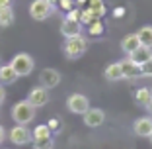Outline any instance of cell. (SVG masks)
<instances>
[{
    "label": "cell",
    "instance_id": "26",
    "mask_svg": "<svg viewBox=\"0 0 152 149\" xmlns=\"http://www.w3.org/2000/svg\"><path fill=\"white\" fill-rule=\"evenodd\" d=\"M47 126H49L51 131H57V130H61V120L58 118H51L49 122H47Z\"/></svg>",
    "mask_w": 152,
    "mask_h": 149
},
{
    "label": "cell",
    "instance_id": "23",
    "mask_svg": "<svg viewBox=\"0 0 152 149\" xmlns=\"http://www.w3.org/2000/svg\"><path fill=\"white\" fill-rule=\"evenodd\" d=\"M88 32H90V36H102V33H103V24H102V20L96 18L92 24H88Z\"/></svg>",
    "mask_w": 152,
    "mask_h": 149
},
{
    "label": "cell",
    "instance_id": "15",
    "mask_svg": "<svg viewBox=\"0 0 152 149\" xmlns=\"http://www.w3.org/2000/svg\"><path fill=\"white\" fill-rule=\"evenodd\" d=\"M139 45H140V41H139V36H137V33H129V36H125L123 41H121V49L127 55H131Z\"/></svg>",
    "mask_w": 152,
    "mask_h": 149
},
{
    "label": "cell",
    "instance_id": "33",
    "mask_svg": "<svg viewBox=\"0 0 152 149\" xmlns=\"http://www.w3.org/2000/svg\"><path fill=\"white\" fill-rule=\"evenodd\" d=\"M150 141H152V133H150Z\"/></svg>",
    "mask_w": 152,
    "mask_h": 149
},
{
    "label": "cell",
    "instance_id": "30",
    "mask_svg": "<svg viewBox=\"0 0 152 149\" xmlns=\"http://www.w3.org/2000/svg\"><path fill=\"white\" fill-rule=\"evenodd\" d=\"M4 137H6V131H4V128L0 126V145H2V141H4Z\"/></svg>",
    "mask_w": 152,
    "mask_h": 149
},
{
    "label": "cell",
    "instance_id": "11",
    "mask_svg": "<svg viewBox=\"0 0 152 149\" xmlns=\"http://www.w3.org/2000/svg\"><path fill=\"white\" fill-rule=\"evenodd\" d=\"M133 131L139 137H150V133H152V116H142V118H139V120H134Z\"/></svg>",
    "mask_w": 152,
    "mask_h": 149
},
{
    "label": "cell",
    "instance_id": "31",
    "mask_svg": "<svg viewBox=\"0 0 152 149\" xmlns=\"http://www.w3.org/2000/svg\"><path fill=\"white\" fill-rule=\"evenodd\" d=\"M47 2H49V4L53 6V8H57V6H58V2H61V0H47Z\"/></svg>",
    "mask_w": 152,
    "mask_h": 149
},
{
    "label": "cell",
    "instance_id": "34",
    "mask_svg": "<svg viewBox=\"0 0 152 149\" xmlns=\"http://www.w3.org/2000/svg\"><path fill=\"white\" fill-rule=\"evenodd\" d=\"M0 67H2V63H0Z\"/></svg>",
    "mask_w": 152,
    "mask_h": 149
},
{
    "label": "cell",
    "instance_id": "10",
    "mask_svg": "<svg viewBox=\"0 0 152 149\" xmlns=\"http://www.w3.org/2000/svg\"><path fill=\"white\" fill-rule=\"evenodd\" d=\"M121 65V71H123V79H129V81H134V79L140 77V65L134 63L131 57L123 59V61H119Z\"/></svg>",
    "mask_w": 152,
    "mask_h": 149
},
{
    "label": "cell",
    "instance_id": "27",
    "mask_svg": "<svg viewBox=\"0 0 152 149\" xmlns=\"http://www.w3.org/2000/svg\"><path fill=\"white\" fill-rule=\"evenodd\" d=\"M123 14H125V8H121V6H119V8H115V10H113V16H115V18H121Z\"/></svg>",
    "mask_w": 152,
    "mask_h": 149
},
{
    "label": "cell",
    "instance_id": "28",
    "mask_svg": "<svg viewBox=\"0 0 152 149\" xmlns=\"http://www.w3.org/2000/svg\"><path fill=\"white\" fill-rule=\"evenodd\" d=\"M4 98H6V90H4V85H0V104L4 102Z\"/></svg>",
    "mask_w": 152,
    "mask_h": 149
},
{
    "label": "cell",
    "instance_id": "18",
    "mask_svg": "<svg viewBox=\"0 0 152 149\" xmlns=\"http://www.w3.org/2000/svg\"><path fill=\"white\" fill-rule=\"evenodd\" d=\"M150 98H152V90H150V88H146V86L134 90V100H137V104H140V106H144V108L148 106Z\"/></svg>",
    "mask_w": 152,
    "mask_h": 149
},
{
    "label": "cell",
    "instance_id": "24",
    "mask_svg": "<svg viewBox=\"0 0 152 149\" xmlns=\"http://www.w3.org/2000/svg\"><path fill=\"white\" fill-rule=\"evenodd\" d=\"M96 20V16L92 14V10L90 8H86V10H82L80 12V24L82 26H88V24H92Z\"/></svg>",
    "mask_w": 152,
    "mask_h": 149
},
{
    "label": "cell",
    "instance_id": "5",
    "mask_svg": "<svg viewBox=\"0 0 152 149\" xmlns=\"http://www.w3.org/2000/svg\"><path fill=\"white\" fill-rule=\"evenodd\" d=\"M8 137H10V141H12L14 145H26V143H29V141L33 139L31 131L27 130V126H23V124H16V126L8 131Z\"/></svg>",
    "mask_w": 152,
    "mask_h": 149
},
{
    "label": "cell",
    "instance_id": "2",
    "mask_svg": "<svg viewBox=\"0 0 152 149\" xmlns=\"http://www.w3.org/2000/svg\"><path fill=\"white\" fill-rule=\"evenodd\" d=\"M35 106L33 104H29V100H20V102H16L12 106V118L16 124H23V126H27L29 122H33L35 120Z\"/></svg>",
    "mask_w": 152,
    "mask_h": 149
},
{
    "label": "cell",
    "instance_id": "3",
    "mask_svg": "<svg viewBox=\"0 0 152 149\" xmlns=\"http://www.w3.org/2000/svg\"><path fill=\"white\" fill-rule=\"evenodd\" d=\"M10 63H12V67L16 69L18 77H29L31 71H33V67H35L33 57L29 53H18V55H14V59L10 61Z\"/></svg>",
    "mask_w": 152,
    "mask_h": 149
},
{
    "label": "cell",
    "instance_id": "25",
    "mask_svg": "<svg viewBox=\"0 0 152 149\" xmlns=\"http://www.w3.org/2000/svg\"><path fill=\"white\" fill-rule=\"evenodd\" d=\"M140 77H152V57L140 63Z\"/></svg>",
    "mask_w": 152,
    "mask_h": 149
},
{
    "label": "cell",
    "instance_id": "6",
    "mask_svg": "<svg viewBox=\"0 0 152 149\" xmlns=\"http://www.w3.org/2000/svg\"><path fill=\"white\" fill-rule=\"evenodd\" d=\"M66 108L70 110L72 114H84L86 110L90 108V100L86 98L84 94H78V92H74V94H70L66 98Z\"/></svg>",
    "mask_w": 152,
    "mask_h": 149
},
{
    "label": "cell",
    "instance_id": "29",
    "mask_svg": "<svg viewBox=\"0 0 152 149\" xmlns=\"http://www.w3.org/2000/svg\"><path fill=\"white\" fill-rule=\"evenodd\" d=\"M4 6H12V0H0V8H4Z\"/></svg>",
    "mask_w": 152,
    "mask_h": 149
},
{
    "label": "cell",
    "instance_id": "17",
    "mask_svg": "<svg viewBox=\"0 0 152 149\" xmlns=\"http://www.w3.org/2000/svg\"><path fill=\"white\" fill-rule=\"evenodd\" d=\"M103 75H105V79H107V81H121V79H123L121 65H119V63L107 65V67H105V71H103Z\"/></svg>",
    "mask_w": 152,
    "mask_h": 149
},
{
    "label": "cell",
    "instance_id": "13",
    "mask_svg": "<svg viewBox=\"0 0 152 149\" xmlns=\"http://www.w3.org/2000/svg\"><path fill=\"white\" fill-rule=\"evenodd\" d=\"M16 79H18V73L12 67V63L0 67V85H12Z\"/></svg>",
    "mask_w": 152,
    "mask_h": 149
},
{
    "label": "cell",
    "instance_id": "32",
    "mask_svg": "<svg viewBox=\"0 0 152 149\" xmlns=\"http://www.w3.org/2000/svg\"><path fill=\"white\" fill-rule=\"evenodd\" d=\"M146 110H148V116H152V98H150V102H148V106H146Z\"/></svg>",
    "mask_w": 152,
    "mask_h": 149
},
{
    "label": "cell",
    "instance_id": "22",
    "mask_svg": "<svg viewBox=\"0 0 152 149\" xmlns=\"http://www.w3.org/2000/svg\"><path fill=\"white\" fill-rule=\"evenodd\" d=\"M33 149H55L53 136L43 137V139H33Z\"/></svg>",
    "mask_w": 152,
    "mask_h": 149
},
{
    "label": "cell",
    "instance_id": "9",
    "mask_svg": "<svg viewBox=\"0 0 152 149\" xmlns=\"http://www.w3.org/2000/svg\"><path fill=\"white\" fill-rule=\"evenodd\" d=\"M58 82H61V73L57 71V69H43L39 75V85L45 86V88H55V86H58Z\"/></svg>",
    "mask_w": 152,
    "mask_h": 149
},
{
    "label": "cell",
    "instance_id": "16",
    "mask_svg": "<svg viewBox=\"0 0 152 149\" xmlns=\"http://www.w3.org/2000/svg\"><path fill=\"white\" fill-rule=\"evenodd\" d=\"M16 16H14V8L12 6H4L0 8V27H8L14 24Z\"/></svg>",
    "mask_w": 152,
    "mask_h": 149
},
{
    "label": "cell",
    "instance_id": "35",
    "mask_svg": "<svg viewBox=\"0 0 152 149\" xmlns=\"http://www.w3.org/2000/svg\"><path fill=\"white\" fill-rule=\"evenodd\" d=\"M74 2H76V0H74Z\"/></svg>",
    "mask_w": 152,
    "mask_h": 149
},
{
    "label": "cell",
    "instance_id": "12",
    "mask_svg": "<svg viewBox=\"0 0 152 149\" xmlns=\"http://www.w3.org/2000/svg\"><path fill=\"white\" fill-rule=\"evenodd\" d=\"M61 33H63L64 37L78 36V33H82V24L78 22V20H72V18H68V16H64L63 24H61Z\"/></svg>",
    "mask_w": 152,
    "mask_h": 149
},
{
    "label": "cell",
    "instance_id": "7",
    "mask_svg": "<svg viewBox=\"0 0 152 149\" xmlns=\"http://www.w3.org/2000/svg\"><path fill=\"white\" fill-rule=\"evenodd\" d=\"M49 88H45V86L37 85L33 86L31 90H29V94H27V100H29V104H33L35 108H41V106H45V104L49 102Z\"/></svg>",
    "mask_w": 152,
    "mask_h": 149
},
{
    "label": "cell",
    "instance_id": "14",
    "mask_svg": "<svg viewBox=\"0 0 152 149\" xmlns=\"http://www.w3.org/2000/svg\"><path fill=\"white\" fill-rule=\"evenodd\" d=\"M131 59H133L134 63H144V61H146V59H150L152 57V47H148V45H142V43H140L139 47H137V49L133 51V53L129 55Z\"/></svg>",
    "mask_w": 152,
    "mask_h": 149
},
{
    "label": "cell",
    "instance_id": "4",
    "mask_svg": "<svg viewBox=\"0 0 152 149\" xmlns=\"http://www.w3.org/2000/svg\"><path fill=\"white\" fill-rule=\"evenodd\" d=\"M55 12V8L47 2V0H33L31 6H29V16L37 22H43Z\"/></svg>",
    "mask_w": 152,
    "mask_h": 149
},
{
    "label": "cell",
    "instance_id": "21",
    "mask_svg": "<svg viewBox=\"0 0 152 149\" xmlns=\"http://www.w3.org/2000/svg\"><path fill=\"white\" fill-rule=\"evenodd\" d=\"M49 136H51V130H49L47 124H39V126H35V128H33V131H31L33 139H43V137H49Z\"/></svg>",
    "mask_w": 152,
    "mask_h": 149
},
{
    "label": "cell",
    "instance_id": "19",
    "mask_svg": "<svg viewBox=\"0 0 152 149\" xmlns=\"http://www.w3.org/2000/svg\"><path fill=\"white\" fill-rule=\"evenodd\" d=\"M137 36H139V41L142 45L152 47V26H142L139 32H137Z\"/></svg>",
    "mask_w": 152,
    "mask_h": 149
},
{
    "label": "cell",
    "instance_id": "8",
    "mask_svg": "<svg viewBox=\"0 0 152 149\" xmlns=\"http://www.w3.org/2000/svg\"><path fill=\"white\" fill-rule=\"evenodd\" d=\"M82 118H84V124L88 128H99L105 122V112L102 108H88L82 114Z\"/></svg>",
    "mask_w": 152,
    "mask_h": 149
},
{
    "label": "cell",
    "instance_id": "1",
    "mask_svg": "<svg viewBox=\"0 0 152 149\" xmlns=\"http://www.w3.org/2000/svg\"><path fill=\"white\" fill-rule=\"evenodd\" d=\"M63 51H64V55H66V59H70V61L82 57V55L88 51V37H84L82 33L66 37V43H64Z\"/></svg>",
    "mask_w": 152,
    "mask_h": 149
},
{
    "label": "cell",
    "instance_id": "20",
    "mask_svg": "<svg viewBox=\"0 0 152 149\" xmlns=\"http://www.w3.org/2000/svg\"><path fill=\"white\" fill-rule=\"evenodd\" d=\"M88 2V8L92 10L96 18H102L103 14H105V6H103V0H86Z\"/></svg>",
    "mask_w": 152,
    "mask_h": 149
}]
</instances>
